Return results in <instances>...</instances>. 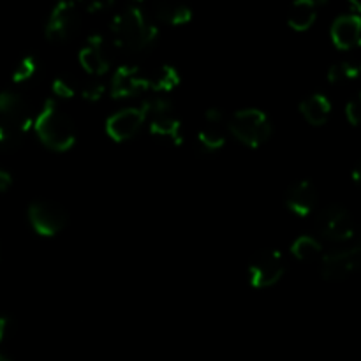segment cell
<instances>
[{
    "mask_svg": "<svg viewBox=\"0 0 361 361\" xmlns=\"http://www.w3.org/2000/svg\"><path fill=\"white\" fill-rule=\"evenodd\" d=\"M317 9H319V2L316 0H296L288 14L289 27L300 32L309 30L316 21Z\"/></svg>",
    "mask_w": 361,
    "mask_h": 361,
    "instance_id": "obj_17",
    "label": "cell"
},
{
    "mask_svg": "<svg viewBox=\"0 0 361 361\" xmlns=\"http://www.w3.org/2000/svg\"><path fill=\"white\" fill-rule=\"evenodd\" d=\"M51 87H53V94L59 95V97L69 99V97H73L74 94H76V88H74L73 81H71L69 78H66V76L55 78V81H53Z\"/></svg>",
    "mask_w": 361,
    "mask_h": 361,
    "instance_id": "obj_24",
    "label": "cell"
},
{
    "mask_svg": "<svg viewBox=\"0 0 361 361\" xmlns=\"http://www.w3.org/2000/svg\"><path fill=\"white\" fill-rule=\"evenodd\" d=\"M358 166H356V168H355V182H358Z\"/></svg>",
    "mask_w": 361,
    "mask_h": 361,
    "instance_id": "obj_30",
    "label": "cell"
},
{
    "mask_svg": "<svg viewBox=\"0 0 361 361\" xmlns=\"http://www.w3.org/2000/svg\"><path fill=\"white\" fill-rule=\"evenodd\" d=\"M300 113H302L303 118L309 123H312V126H323V123H326L328 118H330L331 102L328 101L326 95L314 94L300 104Z\"/></svg>",
    "mask_w": 361,
    "mask_h": 361,
    "instance_id": "obj_18",
    "label": "cell"
},
{
    "mask_svg": "<svg viewBox=\"0 0 361 361\" xmlns=\"http://www.w3.org/2000/svg\"><path fill=\"white\" fill-rule=\"evenodd\" d=\"M80 27V11L76 2L63 0L53 7L46 25V37L49 41H67Z\"/></svg>",
    "mask_w": 361,
    "mask_h": 361,
    "instance_id": "obj_9",
    "label": "cell"
},
{
    "mask_svg": "<svg viewBox=\"0 0 361 361\" xmlns=\"http://www.w3.org/2000/svg\"><path fill=\"white\" fill-rule=\"evenodd\" d=\"M323 247L312 236H300L291 245V254L300 261H314L321 256Z\"/></svg>",
    "mask_w": 361,
    "mask_h": 361,
    "instance_id": "obj_21",
    "label": "cell"
},
{
    "mask_svg": "<svg viewBox=\"0 0 361 361\" xmlns=\"http://www.w3.org/2000/svg\"><path fill=\"white\" fill-rule=\"evenodd\" d=\"M154 13L159 20L171 25H183L192 20V11L183 4L161 2L154 7Z\"/></svg>",
    "mask_w": 361,
    "mask_h": 361,
    "instance_id": "obj_19",
    "label": "cell"
},
{
    "mask_svg": "<svg viewBox=\"0 0 361 361\" xmlns=\"http://www.w3.org/2000/svg\"><path fill=\"white\" fill-rule=\"evenodd\" d=\"M204 123L203 129L197 134V140H200L201 147L208 152H215L224 145L226 136L224 129H222V120H224V115L219 108H212L204 113Z\"/></svg>",
    "mask_w": 361,
    "mask_h": 361,
    "instance_id": "obj_16",
    "label": "cell"
},
{
    "mask_svg": "<svg viewBox=\"0 0 361 361\" xmlns=\"http://www.w3.org/2000/svg\"><path fill=\"white\" fill-rule=\"evenodd\" d=\"M11 183H13V176L7 171H4V169H0V192H6L11 187Z\"/></svg>",
    "mask_w": 361,
    "mask_h": 361,
    "instance_id": "obj_28",
    "label": "cell"
},
{
    "mask_svg": "<svg viewBox=\"0 0 361 361\" xmlns=\"http://www.w3.org/2000/svg\"><path fill=\"white\" fill-rule=\"evenodd\" d=\"M317 224H319L321 236L334 240V242H344V240L353 238L356 231L353 215L349 214V210H345L344 207H338V204L326 208L319 215Z\"/></svg>",
    "mask_w": 361,
    "mask_h": 361,
    "instance_id": "obj_10",
    "label": "cell"
},
{
    "mask_svg": "<svg viewBox=\"0 0 361 361\" xmlns=\"http://www.w3.org/2000/svg\"><path fill=\"white\" fill-rule=\"evenodd\" d=\"M317 201V192L314 185L307 180L293 183L286 192V204L291 212H295L300 217H305L314 210Z\"/></svg>",
    "mask_w": 361,
    "mask_h": 361,
    "instance_id": "obj_15",
    "label": "cell"
},
{
    "mask_svg": "<svg viewBox=\"0 0 361 361\" xmlns=\"http://www.w3.org/2000/svg\"><path fill=\"white\" fill-rule=\"evenodd\" d=\"M13 319L7 316H0V344H2L6 338H9L11 331H13Z\"/></svg>",
    "mask_w": 361,
    "mask_h": 361,
    "instance_id": "obj_27",
    "label": "cell"
},
{
    "mask_svg": "<svg viewBox=\"0 0 361 361\" xmlns=\"http://www.w3.org/2000/svg\"><path fill=\"white\" fill-rule=\"evenodd\" d=\"M111 6V2H94V4H90V6H88V11H99V9H104V7H109Z\"/></svg>",
    "mask_w": 361,
    "mask_h": 361,
    "instance_id": "obj_29",
    "label": "cell"
},
{
    "mask_svg": "<svg viewBox=\"0 0 361 361\" xmlns=\"http://www.w3.org/2000/svg\"><path fill=\"white\" fill-rule=\"evenodd\" d=\"M30 224L39 235L53 236L62 231L67 224V212L55 201L39 200L34 201L28 208Z\"/></svg>",
    "mask_w": 361,
    "mask_h": 361,
    "instance_id": "obj_6",
    "label": "cell"
},
{
    "mask_svg": "<svg viewBox=\"0 0 361 361\" xmlns=\"http://www.w3.org/2000/svg\"><path fill=\"white\" fill-rule=\"evenodd\" d=\"M345 116H348V120L353 123V126H358L361 118L360 95H355V97L348 102V106H345Z\"/></svg>",
    "mask_w": 361,
    "mask_h": 361,
    "instance_id": "obj_26",
    "label": "cell"
},
{
    "mask_svg": "<svg viewBox=\"0 0 361 361\" xmlns=\"http://www.w3.org/2000/svg\"><path fill=\"white\" fill-rule=\"evenodd\" d=\"M148 88L155 92H169L180 85V74L173 66H162L154 74L147 76Z\"/></svg>",
    "mask_w": 361,
    "mask_h": 361,
    "instance_id": "obj_20",
    "label": "cell"
},
{
    "mask_svg": "<svg viewBox=\"0 0 361 361\" xmlns=\"http://www.w3.org/2000/svg\"><path fill=\"white\" fill-rule=\"evenodd\" d=\"M106 87L101 81H87L81 88V95H83L87 101H99V99L104 95Z\"/></svg>",
    "mask_w": 361,
    "mask_h": 361,
    "instance_id": "obj_25",
    "label": "cell"
},
{
    "mask_svg": "<svg viewBox=\"0 0 361 361\" xmlns=\"http://www.w3.org/2000/svg\"><path fill=\"white\" fill-rule=\"evenodd\" d=\"M111 34L116 48L127 53H137L150 48L159 32L157 27L150 23L140 4H130L115 16L111 23Z\"/></svg>",
    "mask_w": 361,
    "mask_h": 361,
    "instance_id": "obj_1",
    "label": "cell"
},
{
    "mask_svg": "<svg viewBox=\"0 0 361 361\" xmlns=\"http://www.w3.org/2000/svg\"><path fill=\"white\" fill-rule=\"evenodd\" d=\"M148 118H150V133L155 137L171 141L176 147L182 145V122L175 115L171 102L166 99H155L154 102H150Z\"/></svg>",
    "mask_w": 361,
    "mask_h": 361,
    "instance_id": "obj_5",
    "label": "cell"
},
{
    "mask_svg": "<svg viewBox=\"0 0 361 361\" xmlns=\"http://www.w3.org/2000/svg\"><path fill=\"white\" fill-rule=\"evenodd\" d=\"M30 111L21 95L0 92V147L16 145L30 129Z\"/></svg>",
    "mask_w": 361,
    "mask_h": 361,
    "instance_id": "obj_3",
    "label": "cell"
},
{
    "mask_svg": "<svg viewBox=\"0 0 361 361\" xmlns=\"http://www.w3.org/2000/svg\"><path fill=\"white\" fill-rule=\"evenodd\" d=\"M361 20L355 14H342L331 25V39L341 49H351L360 44Z\"/></svg>",
    "mask_w": 361,
    "mask_h": 361,
    "instance_id": "obj_14",
    "label": "cell"
},
{
    "mask_svg": "<svg viewBox=\"0 0 361 361\" xmlns=\"http://www.w3.org/2000/svg\"><path fill=\"white\" fill-rule=\"evenodd\" d=\"M80 63L87 73L101 76L109 69L108 53L102 35H90L87 44L80 49Z\"/></svg>",
    "mask_w": 361,
    "mask_h": 361,
    "instance_id": "obj_13",
    "label": "cell"
},
{
    "mask_svg": "<svg viewBox=\"0 0 361 361\" xmlns=\"http://www.w3.org/2000/svg\"><path fill=\"white\" fill-rule=\"evenodd\" d=\"M284 259L277 250H263L249 267V281L254 288L264 289L277 284L284 275Z\"/></svg>",
    "mask_w": 361,
    "mask_h": 361,
    "instance_id": "obj_7",
    "label": "cell"
},
{
    "mask_svg": "<svg viewBox=\"0 0 361 361\" xmlns=\"http://www.w3.org/2000/svg\"><path fill=\"white\" fill-rule=\"evenodd\" d=\"M358 66H355L353 62H338L328 71V81L330 83H341V81L353 80V78L358 76Z\"/></svg>",
    "mask_w": 361,
    "mask_h": 361,
    "instance_id": "obj_22",
    "label": "cell"
},
{
    "mask_svg": "<svg viewBox=\"0 0 361 361\" xmlns=\"http://www.w3.org/2000/svg\"><path fill=\"white\" fill-rule=\"evenodd\" d=\"M148 109H150V102H143L137 108H126L122 111H116L106 120V133L115 141L130 140L148 118Z\"/></svg>",
    "mask_w": 361,
    "mask_h": 361,
    "instance_id": "obj_8",
    "label": "cell"
},
{
    "mask_svg": "<svg viewBox=\"0 0 361 361\" xmlns=\"http://www.w3.org/2000/svg\"><path fill=\"white\" fill-rule=\"evenodd\" d=\"M229 130L243 145L257 148L267 143L268 137L271 136V123L261 109L247 108L233 115V118L229 120Z\"/></svg>",
    "mask_w": 361,
    "mask_h": 361,
    "instance_id": "obj_4",
    "label": "cell"
},
{
    "mask_svg": "<svg viewBox=\"0 0 361 361\" xmlns=\"http://www.w3.org/2000/svg\"><path fill=\"white\" fill-rule=\"evenodd\" d=\"M39 140L48 148L56 152H66L76 141L74 123L63 111H60L55 101L48 99L42 106L41 113L35 118L34 126Z\"/></svg>",
    "mask_w": 361,
    "mask_h": 361,
    "instance_id": "obj_2",
    "label": "cell"
},
{
    "mask_svg": "<svg viewBox=\"0 0 361 361\" xmlns=\"http://www.w3.org/2000/svg\"><path fill=\"white\" fill-rule=\"evenodd\" d=\"M148 88L147 76L140 73L137 67L123 66L116 69V73L111 78V97L115 99H127L141 94Z\"/></svg>",
    "mask_w": 361,
    "mask_h": 361,
    "instance_id": "obj_12",
    "label": "cell"
},
{
    "mask_svg": "<svg viewBox=\"0 0 361 361\" xmlns=\"http://www.w3.org/2000/svg\"><path fill=\"white\" fill-rule=\"evenodd\" d=\"M35 69H37V62H35L34 56H25L20 66L16 67V71H14L13 81L14 83H21V81L28 80L35 73Z\"/></svg>",
    "mask_w": 361,
    "mask_h": 361,
    "instance_id": "obj_23",
    "label": "cell"
},
{
    "mask_svg": "<svg viewBox=\"0 0 361 361\" xmlns=\"http://www.w3.org/2000/svg\"><path fill=\"white\" fill-rule=\"evenodd\" d=\"M0 361H11V360L6 358V356H4V355H0Z\"/></svg>",
    "mask_w": 361,
    "mask_h": 361,
    "instance_id": "obj_31",
    "label": "cell"
},
{
    "mask_svg": "<svg viewBox=\"0 0 361 361\" xmlns=\"http://www.w3.org/2000/svg\"><path fill=\"white\" fill-rule=\"evenodd\" d=\"M360 257V247H351V249L326 254L321 261V275L328 282L344 281L345 277H349L358 268Z\"/></svg>",
    "mask_w": 361,
    "mask_h": 361,
    "instance_id": "obj_11",
    "label": "cell"
}]
</instances>
